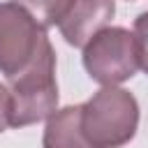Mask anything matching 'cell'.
I'll list each match as a JSON object with an SVG mask.
<instances>
[{"instance_id":"8","label":"cell","mask_w":148,"mask_h":148,"mask_svg":"<svg viewBox=\"0 0 148 148\" xmlns=\"http://www.w3.org/2000/svg\"><path fill=\"white\" fill-rule=\"evenodd\" d=\"M134 42H136V53H139V69L148 74V12H141L134 18Z\"/></svg>"},{"instance_id":"3","label":"cell","mask_w":148,"mask_h":148,"mask_svg":"<svg viewBox=\"0 0 148 148\" xmlns=\"http://www.w3.org/2000/svg\"><path fill=\"white\" fill-rule=\"evenodd\" d=\"M46 28L18 2H0V74H23L49 44Z\"/></svg>"},{"instance_id":"5","label":"cell","mask_w":148,"mask_h":148,"mask_svg":"<svg viewBox=\"0 0 148 148\" xmlns=\"http://www.w3.org/2000/svg\"><path fill=\"white\" fill-rule=\"evenodd\" d=\"M116 14V0H74L60 18L58 30L69 46L83 49L99 30H104Z\"/></svg>"},{"instance_id":"1","label":"cell","mask_w":148,"mask_h":148,"mask_svg":"<svg viewBox=\"0 0 148 148\" xmlns=\"http://www.w3.org/2000/svg\"><path fill=\"white\" fill-rule=\"evenodd\" d=\"M139 130V102L120 86H102L81 104V132L92 148H123Z\"/></svg>"},{"instance_id":"7","label":"cell","mask_w":148,"mask_h":148,"mask_svg":"<svg viewBox=\"0 0 148 148\" xmlns=\"http://www.w3.org/2000/svg\"><path fill=\"white\" fill-rule=\"evenodd\" d=\"M14 2L25 7L44 28H51L60 23V18L67 14L74 0H14Z\"/></svg>"},{"instance_id":"6","label":"cell","mask_w":148,"mask_h":148,"mask_svg":"<svg viewBox=\"0 0 148 148\" xmlns=\"http://www.w3.org/2000/svg\"><path fill=\"white\" fill-rule=\"evenodd\" d=\"M44 148H92L81 132V104L56 109L44 125Z\"/></svg>"},{"instance_id":"9","label":"cell","mask_w":148,"mask_h":148,"mask_svg":"<svg viewBox=\"0 0 148 148\" xmlns=\"http://www.w3.org/2000/svg\"><path fill=\"white\" fill-rule=\"evenodd\" d=\"M9 113H12V102H9V88L0 83V134L12 127L9 123Z\"/></svg>"},{"instance_id":"2","label":"cell","mask_w":148,"mask_h":148,"mask_svg":"<svg viewBox=\"0 0 148 148\" xmlns=\"http://www.w3.org/2000/svg\"><path fill=\"white\" fill-rule=\"evenodd\" d=\"M12 127L35 125L46 120L58 109V81H56V51L49 42L39 58L18 76L9 79Z\"/></svg>"},{"instance_id":"4","label":"cell","mask_w":148,"mask_h":148,"mask_svg":"<svg viewBox=\"0 0 148 148\" xmlns=\"http://www.w3.org/2000/svg\"><path fill=\"white\" fill-rule=\"evenodd\" d=\"M83 67L99 86H120L139 69V53L134 32L123 25H106L99 30L81 53Z\"/></svg>"}]
</instances>
